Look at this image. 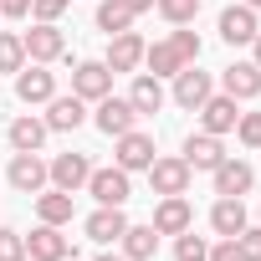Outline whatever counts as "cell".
Returning <instances> with one entry per match:
<instances>
[{
	"instance_id": "6da1fadb",
	"label": "cell",
	"mask_w": 261,
	"mask_h": 261,
	"mask_svg": "<svg viewBox=\"0 0 261 261\" xmlns=\"http://www.w3.org/2000/svg\"><path fill=\"white\" fill-rule=\"evenodd\" d=\"M87 195L97 205H128V195H134V185H128V169H92L87 174Z\"/></svg>"
},
{
	"instance_id": "7a4b0ae2",
	"label": "cell",
	"mask_w": 261,
	"mask_h": 261,
	"mask_svg": "<svg viewBox=\"0 0 261 261\" xmlns=\"http://www.w3.org/2000/svg\"><path fill=\"white\" fill-rule=\"evenodd\" d=\"M195 113H200V128H205V134H215V139H220V134H236V118H241V108H236L230 92H220V97L210 92Z\"/></svg>"
},
{
	"instance_id": "3957f363",
	"label": "cell",
	"mask_w": 261,
	"mask_h": 261,
	"mask_svg": "<svg viewBox=\"0 0 261 261\" xmlns=\"http://www.w3.org/2000/svg\"><path fill=\"white\" fill-rule=\"evenodd\" d=\"M21 41H26V57H31V62H41V67H46V62H57V57L67 51V36L57 31V21H36Z\"/></svg>"
},
{
	"instance_id": "277c9868",
	"label": "cell",
	"mask_w": 261,
	"mask_h": 261,
	"mask_svg": "<svg viewBox=\"0 0 261 261\" xmlns=\"http://www.w3.org/2000/svg\"><path fill=\"white\" fill-rule=\"evenodd\" d=\"M190 164L185 159H159L154 154V164H149V185H154V195H190Z\"/></svg>"
},
{
	"instance_id": "5b68a950",
	"label": "cell",
	"mask_w": 261,
	"mask_h": 261,
	"mask_svg": "<svg viewBox=\"0 0 261 261\" xmlns=\"http://www.w3.org/2000/svg\"><path fill=\"white\" fill-rule=\"evenodd\" d=\"M144 46H149V41H144L139 31H118V36H108V57H102L108 72H113V77H118V72H134V67L144 62Z\"/></svg>"
},
{
	"instance_id": "8992f818",
	"label": "cell",
	"mask_w": 261,
	"mask_h": 261,
	"mask_svg": "<svg viewBox=\"0 0 261 261\" xmlns=\"http://www.w3.org/2000/svg\"><path fill=\"white\" fill-rule=\"evenodd\" d=\"M256 31H261V26H256V11H251V6H225V11H220V41H225V46H251Z\"/></svg>"
},
{
	"instance_id": "52a82bcc",
	"label": "cell",
	"mask_w": 261,
	"mask_h": 261,
	"mask_svg": "<svg viewBox=\"0 0 261 261\" xmlns=\"http://www.w3.org/2000/svg\"><path fill=\"white\" fill-rule=\"evenodd\" d=\"M72 92H77L82 102L108 97V92H113V72H108V62H77V72H72Z\"/></svg>"
},
{
	"instance_id": "ba28073f",
	"label": "cell",
	"mask_w": 261,
	"mask_h": 261,
	"mask_svg": "<svg viewBox=\"0 0 261 261\" xmlns=\"http://www.w3.org/2000/svg\"><path fill=\"white\" fill-rule=\"evenodd\" d=\"M159 236H179V230H190L195 225V210H190V200L185 195H159V210H154V220H149Z\"/></svg>"
},
{
	"instance_id": "9c48e42d",
	"label": "cell",
	"mask_w": 261,
	"mask_h": 261,
	"mask_svg": "<svg viewBox=\"0 0 261 261\" xmlns=\"http://www.w3.org/2000/svg\"><path fill=\"white\" fill-rule=\"evenodd\" d=\"M26 256L31 261H62V256H72V241L62 236V225H36L31 236H26Z\"/></svg>"
},
{
	"instance_id": "30bf717a",
	"label": "cell",
	"mask_w": 261,
	"mask_h": 261,
	"mask_svg": "<svg viewBox=\"0 0 261 261\" xmlns=\"http://www.w3.org/2000/svg\"><path fill=\"white\" fill-rule=\"evenodd\" d=\"M118 169H128V174H134V169H149L154 164V139L149 134H139V128H128V134H118Z\"/></svg>"
},
{
	"instance_id": "8fae6325",
	"label": "cell",
	"mask_w": 261,
	"mask_h": 261,
	"mask_svg": "<svg viewBox=\"0 0 261 261\" xmlns=\"http://www.w3.org/2000/svg\"><path fill=\"white\" fill-rule=\"evenodd\" d=\"M139 123V113H134V102H128V97H97V128H102V134L108 139H118V134H128V128H134Z\"/></svg>"
},
{
	"instance_id": "7c38bea8",
	"label": "cell",
	"mask_w": 261,
	"mask_h": 261,
	"mask_svg": "<svg viewBox=\"0 0 261 261\" xmlns=\"http://www.w3.org/2000/svg\"><path fill=\"white\" fill-rule=\"evenodd\" d=\"M16 97H21V102H51V97H57V77H51L41 62H36V67H21V72H16Z\"/></svg>"
},
{
	"instance_id": "4fadbf2b",
	"label": "cell",
	"mask_w": 261,
	"mask_h": 261,
	"mask_svg": "<svg viewBox=\"0 0 261 261\" xmlns=\"http://www.w3.org/2000/svg\"><path fill=\"white\" fill-rule=\"evenodd\" d=\"M205 97H210V72H200L195 62H190V67H179V72H174V102L195 113Z\"/></svg>"
},
{
	"instance_id": "5bb4252c",
	"label": "cell",
	"mask_w": 261,
	"mask_h": 261,
	"mask_svg": "<svg viewBox=\"0 0 261 261\" xmlns=\"http://www.w3.org/2000/svg\"><path fill=\"white\" fill-rule=\"evenodd\" d=\"M46 169H51V185H57V190H67V195H77V190L87 185V174H92L87 154H57Z\"/></svg>"
},
{
	"instance_id": "9a60e30c",
	"label": "cell",
	"mask_w": 261,
	"mask_h": 261,
	"mask_svg": "<svg viewBox=\"0 0 261 261\" xmlns=\"http://www.w3.org/2000/svg\"><path fill=\"white\" fill-rule=\"evenodd\" d=\"M210 174H215V195H236V200L256 185V169H251L246 159H220Z\"/></svg>"
},
{
	"instance_id": "2e32d148",
	"label": "cell",
	"mask_w": 261,
	"mask_h": 261,
	"mask_svg": "<svg viewBox=\"0 0 261 261\" xmlns=\"http://www.w3.org/2000/svg\"><path fill=\"white\" fill-rule=\"evenodd\" d=\"M190 169H215L220 159H225V144L215 139V134H205V128H200V134H190L185 139V154H179Z\"/></svg>"
},
{
	"instance_id": "e0dca14e",
	"label": "cell",
	"mask_w": 261,
	"mask_h": 261,
	"mask_svg": "<svg viewBox=\"0 0 261 261\" xmlns=\"http://www.w3.org/2000/svg\"><path fill=\"white\" fill-rule=\"evenodd\" d=\"M46 179H51V169H46L36 154H16V159H11V185H16L21 195H41Z\"/></svg>"
},
{
	"instance_id": "ac0fdd59",
	"label": "cell",
	"mask_w": 261,
	"mask_h": 261,
	"mask_svg": "<svg viewBox=\"0 0 261 261\" xmlns=\"http://www.w3.org/2000/svg\"><path fill=\"white\" fill-rule=\"evenodd\" d=\"M123 230H128V215H123V205H97V210L87 215V241H97V246L118 241Z\"/></svg>"
},
{
	"instance_id": "d6986e66",
	"label": "cell",
	"mask_w": 261,
	"mask_h": 261,
	"mask_svg": "<svg viewBox=\"0 0 261 261\" xmlns=\"http://www.w3.org/2000/svg\"><path fill=\"white\" fill-rule=\"evenodd\" d=\"M82 118H87V102H82L77 92L46 102V128H51V134H72V128H82Z\"/></svg>"
},
{
	"instance_id": "ffe728a7",
	"label": "cell",
	"mask_w": 261,
	"mask_h": 261,
	"mask_svg": "<svg viewBox=\"0 0 261 261\" xmlns=\"http://www.w3.org/2000/svg\"><path fill=\"white\" fill-rule=\"evenodd\" d=\"M220 87H225L236 102H241V97H256V92H261V67H256V62H230V67L220 72Z\"/></svg>"
},
{
	"instance_id": "44dd1931",
	"label": "cell",
	"mask_w": 261,
	"mask_h": 261,
	"mask_svg": "<svg viewBox=\"0 0 261 261\" xmlns=\"http://www.w3.org/2000/svg\"><path fill=\"white\" fill-rule=\"evenodd\" d=\"M46 134H51L46 118H31V113H26V118L11 123V149H16V154H36V149L46 144Z\"/></svg>"
},
{
	"instance_id": "7402d4cb",
	"label": "cell",
	"mask_w": 261,
	"mask_h": 261,
	"mask_svg": "<svg viewBox=\"0 0 261 261\" xmlns=\"http://www.w3.org/2000/svg\"><path fill=\"white\" fill-rule=\"evenodd\" d=\"M118 241H123V256L128 261H154L159 256V230L154 225H128Z\"/></svg>"
},
{
	"instance_id": "603a6c76",
	"label": "cell",
	"mask_w": 261,
	"mask_h": 261,
	"mask_svg": "<svg viewBox=\"0 0 261 261\" xmlns=\"http://www.w3.org/2000/svg\"><path fill=\"white\" fill-rule=\"evenodd\" d=\"M210 225H215V236H241L246 230V205L236 195H220L215 210H210Z\"/></svg>"
},
{
	"instance_id": "cb8c5ba5",
	"label": "cell",
	"mask_w": 261,
	"mask_h": 261,
	"mask_svg": "<svg viewBox=\"0 0 261 261\" xmlns=\"http://www.w3.org/2000/svg\"><path fill=\"white\" fill-rule=\"evenodd\" d=\"M128 102H134V113H139V118H149V113H159V108H164V82L144 72V77H139L134 87H128Z\"/></svg>"
},
{
	"instance_id": "d4e9b609",
	"label": "cell",
	"mask_w": 261,
	"mask_h": 261,
	"mask_svg": "<svg viewBox=\"0 0 261 261\" xmlns=\"http://www.w3.org/2000/svg\"><path fill=\"white\" fill-rule=\"evenodd\" d=\"M144 67H149V77L164 82V77H174V72L185 67V57H179L169 41H154V46H144Z\"/></svg>"
},
{
	"instance_id": "484cf974",
	"label": "cell",
	"mask_w": 261,
	"mask_h": 261,
	"mask_svg": "<svg viewBox=\"0 0 261 261\" xmlns=\"http://www.w3.org/2000/svg\"><path fill=\"white\" fill-rule=\"evenodd\" d=\"M36 215H41L46 225H67V220H72V195L51 185L46 195H36Z\"/></svg>"
},
{
	"instance_id": "4316f807",
	"label": "cell",
	"mask_w": 261,
	"mask_h": 261,
	"mask_svg": "<svg viewBox=\"0 0 261 261\" xmlns=\"http://www.w3.org/2000/svg\"><path fill=\"white\" fill-rule=\"evenodd\" d=\"M128 26H134V11H128V0H102V6H97V31L118 36V31H128Z\"/></svg>"
},
{
	"instance_id": "83f0119b",
	"label": "cell",
	"mask_w": 261,
	"mask_h": 261,
	"mask_svg": "<svg viewBox=\"0 0 261 261\" xmlns=\"http://www.w3.org/2000/svg\"><path fill=\"white\" fill-rule=\"evenodd\" d=\"M26 67V41L16 31H0V72H21Z\"/></svg>"
},
{
	"instance_id": "f1b7e54d",
	"label": "cell",
	"mask_w": 261,
	"mask_h": 261,
	"mask_svg": "<svg viewBox=\"0 0 261 261\" xmlns=\"http://www.w3.org/2000/svg\"><path fill=\"white\" fill-rule=\"evenodd\" d=\"M159 6V16L169 21V26H190L195 16H200V0H154Z\"/></svg>"
},
{
	"instance_id": "f546056e",
	"label": "cell",
	"mask_w": 261,
	"mask_h": 261,
	"mask_svg": "<svg viewBox=\"0 0 261 261\" xmlns=\"http://www.w3.org/2000/svg\"><path fill=\"white\" fill-rule=\"evenodd\" d=\"M174 256H179V261H205L210 246H205V236H195V225H190V230L174 236Z\"/></svg>"
},
{
	"instance_id": "4dcf8cb0",
	"label": "cell",
	"mask_w": 261,
	"mask_h": 261,
	"mask_svg": "<svg viewBox=\"0 0 261 261\" xmlns=\"http://www.w3.org/2000/svg\"><path fill=\"white\" fill-rule=\"evenodd\" d=\"M236 134H241L246 149H261V113H241L236 118Z\"/></svg>"
},
{
	"instance_id": "1f68e13d",
	"label": "cell",
	"mask_w": 261,
	"mask_h": 261,
	"mask_svg": "<svg viewBox=\"0 0 261 261\" xmlns=\"http://www.w3.org/2000/svg\"><path fill=\"white\" fill-rule=\"evenodd\" d=\"M169 46L185 57V67H190V62H200V36H195V31H185V26H179V31L169 36Z\"/></svg>"
},
{
	"instance_id": "d6a6232c",
	"label": "cell",
	"mask_w": 261,
	"mask_h": 261,
	"mask_svg": "<svg viewBox=\"0 0 261 261\" xmlns=\"http://www.w3.org/2000/svg\"><path fill=\"white\" fill-rule=\"evenodd\" d=\"M0 261H26V236L0 225Z\"/></svg>"
},
{
	"instance_id": "836d02e7",
	"label": "cell",
	"mask_w": 261,
	"mask_h": 261,
	"mask_svg": "<svg viewBox=\"0 0 261 261\" xmlns=\"http://www.w3.org/2000/svg\"><path fill=\"white\" fill-rule=\"evenodd\" d=\"M236 246H241V261H261V225H246L236 236Z\"/></svg>"
},
{
	"instance_id": "e575fe53",
	"label": "cell",
	"mask_w": 261,
	"mask_h": 261,
	"mask_svg": "<svg viewBox=\"0 0 261 261\" xmlns=\"http://www.w3.org/2000/svg\"><path fill=\"white\" fill-rule=\"evenodd\" d=\"M67 6H72V0H31V16H36V21H57Z\"/></svg>"
},
{
	"instance_id": "d590c367",
	"label": "cell",
	"mask_w": 261,
	"mask_h": 261,
	"mask_svg": "<svg viewBox=\"0 0 261 261\" xmlns=\"http://www.w3.org/2000/svg\"><path fill=\"white\" fill-rule=\"evenodd\" d=\"M205 261H241V246H236V236H225L220 246H210V256Z\"/></svg>"
},
{
	"instance_id": "8d00e7d4",
	"label": "cell",
	"mask_w": 261,
	"mask_h": 261,
	"mask_svg": "<svg viewBox=\"0 0 261 261\" xmlns=\"http://www.w3.org/2000/svg\"><path fill=\"white\" fill-rule=\"evenodd\" d=\"M0 16H11V21L31 16V0H0Z\"/></svg>"
},
{
	"instance_id": "74e56055",
	"label": "cell",
	"mask_w": 261,
	"mask_h": 261,
	"mask_svg": "<svg viewBox=\"0 0 261 261\" xmlns=\"http://www.w3.org/2000/svg\"><path fill=\"white\" fill-rule=\"evenodd\" d=\"M149 6H154V0H128V11H134V16H144Z\"/></svg>"
},
{
	"instance_id": "f35d334b",
	"label": "cell",
	"mask_w": 261,
	"mask_h": 261,
	"mask_svg": "<svg viewBox=\"0 0 261 261\" xmlns=\"http://www.w3.org/2000/svg\"><path fill=\"white\" fill-rule=\"evenodd\" d=\"M251 46H256V57H251V62H256V67H261V31H256V41H251Z\"/></svg>"
},
{
	"instance_id": "ab89813d",
	"label": "cell",
	"mask_w": 261,
	"mask_h": 261,
	"mask_svg": "<svg viewBox=\"0 0 261 261\" xmlns=\"http://www.w3.org/2000/svg\"><path fill=\"white\" fill-rule=\"evenodd\" d=\"M97 261H128V256H97Z\"/></svg>"
},
{
	"instance_id": "60d3db41",
	"label": "cell",
	"mask_w": 261,
	"mask_h": 261,
	"mask_svg": "<svg viewBox=\"0 0 261 261\" xmlns=\"http://www.w3.org/2000/svg\"><path fill=\"white\" fill-rule=\"evenodd\" d=\"M246 6H251V11H261V0H246Z\"/></svg>"
},
{
	"instance_id": "b9f144b4",
	"label": "cell",
	"mask_w": 261,
	"mask_h": 261,
	"mask_svg": "<svg viewBox=\"0 0 261 261\" xmlns=\"http://www.w3.org/2000/svg\"><path fill=\"white\" fill-rule=\"evenodd\" d=\"M62 261H72V256H62Z\"/></svg>"
}]
</instances>
